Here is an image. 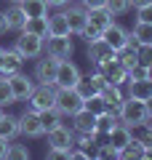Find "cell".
Segmentation results:
<instances>
[{
  "label": "cell",
  "mask_w": 152,
  "mask_h": 160,
  "mask_svg": "<svg viewBox=\"0 0 152 160\" xmlns=\"http://www.w3.org/2000/svg\"><path fill=\"white\" fill-rule=\"evenodd\" d=\"M56 91L59 88L53 83H38L32 88V93L27 96V107L35 112H45V109L56 107Z\"/></svg>",
  "instance_id": "obj_1"
},
{
  "label": "cell",
  "mask_w": 152,
  "mask_h": 160,
  "mask_svg": "<svg viewBox=\"0 0 152 160\" xmlns=\"http://www.w3.org/2000/svg\"><path fill=\"white\" fill-rule=\"evenodd\" d=\"M115 112H118V120L123 123V126H128V128H134V126H139V123H144V120H147L144 102H139V99H131V96H125Z\"/></svg>",
  "instance_id": "obj_2"
},
{
  "label": "cell",
  "mask_w": 152,
  "mask_h": 160,
  "mask_svg": "<svg viewBox=\"0 0 152 160\" xmlns=\"http://www.w3.org/2000/svg\"><path fill=\"white\" fill-rule=\"evenodd\" d=\"M43 53H51L56 59H69L75 53L72 35H48L43 40Z\"/></svg>",
  "instance_id": "obj_3"
},
{
  "label": "cell",
  "mask_w": 152,
  "mask_h": 160,
  "mask_svg": "<svg viewBox=\"0 0 152 160\" xmlns=\"http://www.w3.org/2000/svg\"><path fill=\"white\" fill-rule=\"evenodd\" d=\"M59 62H62V59L51 56V53H40V56L35 59V69H32L35 83H53V80H56Z\"/></svg>",
  "instance_id": "obj_4"
},
{
  "label": "cell",
  "mask_w": 152,
  "mask_h": 160,
  "mask_svg": "<svg viewBox=\"0 0 152 160\" xmlns=\"http://www.w3.org/2000/svg\"><path fill=\"white\" fill-rule=\"evenodd\" d=\"M80 78H83V72H80L78 64H75L72 59H62V62H59V69H56L53 86L56 88H75Z\"/></svg>",
  "instance_id": "obj_5"
},
{
  "label": "cell",
  "mask_w": 152,
  "mask_h": 160,
  "mask_svg": "<svg viewBox=\"0 0 152 160\" xmlns=\"http://www.w3.org/2000/svg\"><path fill=\"white\" fill-rule=\"evenodd\" d=\"M56 109L64 118H72L78 109H83V96L75 88H59L56 91Z\"/></svg>",
  "instance_id": "obj_6"
},
{
  "label": "cell",
  "mask_w": 152,
  "mask_h": 160,
  "mask_svg": "<svg viewBox=\"0 0 152 160\" xmlns=\"http://www.w3.org/2000/svg\"><path fill=\"white\" fill-rule=\"evenodd\" d=\"M96 72H101L104 80H107V83H115V86H125V80H128V69L118 62V53H115L112 59H107V62L96 64Z\"/></svg>",
  "instance_id": "obj_7"
},
{
  "label": "cell",
  "mask_w": 152,
  "mask_h": 160,
  "mask_svg": "<svg viewBox=\"0 0 152 160\" xmlns=\"http://www.w3.org/2000/svg\"><path fill=\"white\" fill-rule=\"evenodd\" d=\"M13 48L24 56V62H27V59H38L40 53H43V38L29 35V32H19V38L13 40Z\"/></svg>",
  "instance_id": "obj_8"
},
{
  "label": "cell",
  "mask_w": 152,
  "mask_h": 160,
  "mask_svg": "<svg viewBox=\"0 0 152 160\" xmlns=\"http://www.w3.org/2000/svg\"><path fill=\"white\" fill-rule=\"evenodd\" d=\"M19 136H27V139H38L43 136V123H40V112L35 109H24L19 115Z\"/></svg>",
  "instance_id": "obj_9"
},
{
  "label": "cell",
  "mask_w": 152,
  "mask_h": 160,
  "mask_svg": "<svg viewBox=\"0 0 152 160\" xmlns=\"http://www.w3.org/2000/svg\"><path fill=\"white\" fill-rule=\"evenodd\" d=\"M6 80H8V86H11V93H13L16 102H27V96L32 93V88L38 86L32 75H24V69L16 72V75H11V78H6Z\"/></svg>",
  "instance_id": "obj_10"
},
{
  "label": "cell",
  "mask_w": 152,
  "mask_h": 160,
  "mask_svg": "<svg viewBox=\"0 0 152 160\" xmlns=\"http://www.w3.org/2000/svg\"><path fill=\"white\" fill-rule=\"evenodd\" d=\"M24 69V56L16 48H3V62H0V78H11V75Z\"/></svg>",
  "instance_id": "obj_11"
},
{
  "label": "cell",
  "mask_w": 152,
  "mask_h": 160,
  "mask_svg": "<svg viewBox=\"0 0 152 160\" xmlns=\"http://www.w3.org/2000/svg\"><path fill=\"white\" fill-rule=\"evenodd\" d=\"M64 16H67V24H69V32L72 35H80V29L88 24V11H85L80 3H72L69 8H62Z\"/></svg>",
  "instance_id": "obj_12"
},
{
  "label": "cell",
  "mask_w": 152,
  "mask_h": 160,
  "mask_svg": "<svg viewBox=\"0 0 152 160\" xmlns=\"http://www.w3.org/2000/svg\"><path fill=\"white\" fill-rule=\"evenodd\" d=\"M48 147H59V149H72L75 147V131L67 128L62 123L59 128L48 131Z\"/></svg>",
  "instance_id": "obj_13"
},
{
  "label": "cell",
  "mask_w": 152,
  "mask_h": 160,
  "mask_svg": "<svg viewBox=\"0 0 152 160\" xmlns=\"http://www.w3.org/2000/svg\"><path fill=\"white\" fill-rule=\"evenodd\" d=\"M101 40L107 43L109 48H115V51H120V48H125L128 46V29H123L120 24H109L104 32H101Z\"/></svg>",
  "instance_id": "obj_14"
},
{
  "label": "cell",
  "mask_w": 152,
  "mask_h": 160,
  "mask_svg": "<svg viewBox=\"0 0 152 160\" xmlns=\"http://www.w3.org/2000/svg\"><path fill=\"white\" fill-rule=\"evenodd\" d=\"M125 96L139 99V102L149 99V96H152V78H144V80H125Z\"/></svg>",
  "instance_id": "obj_15"
},
{
  "label": "cell",
  "mask_w": 152,
  "mask_h": 160,
  "mask_svg": "<svg viewBox=\"0 0 152 160\" xmlns=\"http://www.w3.org/2000/svg\"><path fill=\"white\" fill-rule=\"evenodd\" d=\"M115 53H118V51H115V48H109L101 38L94 40V43H88V62L94 64V67H96V64H101V62H107V59H112Z\"/></svg>",
  "instance_id": "obj_16"
},
{
  "label": "cell",
  "mask_w": 152,
  "mask_h": 160,
  "mask_svg": "<svg viewBox=\"0 0 152 160\" xmlns=\"http://www.w3.org/2000/svg\"><path fill=\"white\" fill-rule=\"evenodd\" d=\"M69 120H72V131H75V133H91V131L96 128V115L88 112L85 107L78 109V112H75Z\"/></svg>",
  "instance_id": "obj_17"
},
{
  "label": "cell",
  "mask_w": 152,
  "mask_h": 160,
  "mask_svg": "<svg viewBox=\"0 0 152 160\" xmlns=\"http://www.w3.org/2000/svg\"><path fill=\"white\" fill-rule=\"evenodd\" d=\"M99 93L104 96V102L109 104V109H118V107H120V102L125 99V91H123V86H115V83H104Z\"/></svg>",
  "instance_id": "obj_18"
},
{
  "label": "cell",
  "mask_w": 152,
  "mask_h": 160,
  "mask_svg": "<svg viewBox=\"0 0 152 160\" xmlns=\"http://www.w3.org/2000/svg\"><path fill=\"white\" fill-rule=\"evenodd\" d=\"M19 136V115H6L0 118V139H6V142H13Z\"/></svg>",
  "instance_id": "obj_19"
},
{
  "label": "cell",
  "mask_w": 152,
  "mask_h": 160,
  "mask_svg": "<svg viewBox=\"0 0 152 160\" xmlns=\"http://www.w3.org/2000/svg\"><path fill=\"white\" fill-rule=\"evenodd\" d=\"M131 139H134V136H131V128H128V126H123V123H118V126H115L112 131L107 133V142L112 144V147L118 149V152H120V149H123L125 144L131 142Z\"/></svg>",
  "instance_id": "obj_20"
},
{
  "label": "cell",
  "mask_w": 152,
  "mask_h": 160,
  "mask_svg": "<svg viewBox=\"0 0 152 160\" xmlns=\"http://www.w3.org/2000/svg\"><path fill=\"white\" fill-rule=\"evenodd\" d=\"M6 22H8V29H13V32H22V27H24V22H27V16H24V11H22V6L19 3H11V6L6 8Z\"/></svg>",
  "instance_id": "obj_21"
},
{
  "label": "cell",
  "mask_w": 152,
  "mask_h": 160,
  "mask_svg": "<svg viewBox=\"0 0 152 160\" xmlns=\"http://www.w3.org/2000/svg\"><path fill=\"white\" fill-rule=\"evenodd\" d=\"M112 11H109L107 6L104 8H94V11H88V24H94L96 29H101V32H104V29L109 27V24H112Z\"/></svg>",
  "instance_id": "obj_22"
},
{
  "label": "cell",
  "mask_w": 152,
  "mask_h": 160,
  "mask_svg": "<svg viewBox=\"0 0 152 160\" xmlns=\"http://www.w3.org/2000/svg\"><path fill=\"white\" fill-rule=\"evenodd\" d=\"M22 32H29V35H38V38H48V16H32L24 22Z\"/></svg>",
  "instance_id": "obj_23"
},
{
  "label": "cell",
  "mask_w": 152,
  "mask_h": 160,
  "mask_svg": "<svg viewBox=\"0 0 152 160\" xmlns=\"http://www.w3.org/2000/svg\"><path fill=\"white\" fill-rule=\"evenodd\" d=\"M48 35H72V32H69V24H67L64 11L48 13Z\"/></svg>",
  "instance_id": "obj_24"
},
{
  "label": "cell",
  "mask_w": 152,
  "mask_h": 160,
  "mask_svg": "<svg viewBox=\"0 0 152 160\" xmlns=\"http://www.w3.org/2000/svg\"><path fill=\"white\" fill-rule=\"evenodd\" d=\"M40 123H43V133H48V131H53V128H59L64 123V115L56 107H51L45 112H40Z\"/></svg>",
  "instance_id": "obj_25"
},
{
  "label": "cell",
  "mask_w": 152,
  "mask_h": 160,
  "mask_svg": "<svg viewBox=\"0 0 152 160\" xmlns=\"http://www.w3.org/2000/svg\"><path fill=\"white\" fill-rule=\"evenodd\" d=\"M118 123H120V120H118V112H115V109H107L104 115H99V118H96V128H94V131H99L101 136H107V133L112 131Z\"/></svg>",
  "instance_id": "obj_26"
},
{
  "label": "cell",
  "mask_w": 152,
  "mask_h": 160,
  "mask_svg": "<svg viewBox=\"0 0 152 160\" xmlns=\"http://www.w3.org/2000/svg\"><path fill=\"white\" fill-rule=\"evenodd\" d=\"M24 11V16L32 19V16H48V3L45 0H22L19 3Z\"/></svg>",
  "instance_id": "obj_27"
},
{
  "label": "cell",
  "mask_w": 152,
  "mask_h": 160,
  "mask_svg": "<svg viewBox=\"0 0 152 160\" xmlns=\"http://www.w3.org/2000/svg\"><path fill=\"white\" fill-rule=\"evenodd\" d=\"M131 40H136L139 46H144V43H152V22H136L134 29H131Z\"/></svg>",
  "instance_id": "obj_28"
},
{
  "label": "cell",
  "mask_w": 152,
  "mask_h": 160,
  "mask_svg": "<svg viewBox=\"0 0 152 160\" xmlns=\"http://www.w3.org/2000/svg\"><path fill=\"white\" fill-rule=\"evenodd\" d=\"M83 107L88 109V112H94L96 118H99V115H104V112L109 109V104L104 102V96H101V93H94V96H88V99L83 102Z\"/></svg>",
  "instance_id": "obj_29"
},
{
  "label": "cell",
  "mask_w": 152,
  "mask_h": 160,
  "mask_svg": "<svg viewBox=\"0 0 152 160\" xmlns=\"http://www.w3.org/2000/svg\"><path fill=\"white\" fill-rule=\"evenodd\" d=\"M118 158H123V160H131V158H144V144L136 142V139H131V142H128V144H125V147L118 152Z\"/></svg>",
  "instance_id": "obj_30"
},
{
  "label": "cell",
  "mask_w": 152,
  "mask_h": 160,
  "mask_svg": "<svg viewBox=\"0 0 152 160\" xmlns=\"http://www.w3.org/2000/svg\"><path fill=\"white\" fill-rule=\"evenodd\" d=\"M6 158L8 160H29V147L27 144H16V139H13V142H8Z\"/></svg>",
  "instance_id": "obj_31"
},
{
  "label": "cell",
  "mask_w": 152,
  "mask_h": 160,
  "mask_svg": "<svg viewBox=\"0 0 152 160\" xmlns=\"http://www.w3.org/2000/svg\"><path fill=\"white\" fill-rule=\"evenodd\" d=\"M75 91H78L80 96H83V102H85L88 96L99 93V86H96L94 80H91V75H88V78H80V80H78V86H75Z\"/></svg>",
  "instance_id": "obj_32"
},
{
  "label": "cell",
  "mask_w": 152,
  "mask_h": 160,
  "mask_svg": "<svg viewBox=\"0 0 152 160\" xmlns=\"http://www.w3.org/2000/svg\"><path fill=\"white\" fill-rule=\"evenodd\" d=\"M136 64H144V67L152 69V43L136 46Z\"/></svg>",
  "instance_id": "obj_33"
},
{
  "label": "cell",
  "mask_w": 152,
  "mask_h": 160,
  "mask_svg": "<svg viewBox=\"0 0 152 160\" xmlns=\"http://www.w3.org/2000/svg\"><path fill=\"white\" fill-rule=\"evenodd\" d=\"M11 104H16V99H13V93H11V86H8L6 78H0V107L6 109V107H11Z\"/></svg>",
  "instance_id": "obj_34"
},
{
  "label": "cell",
  "mask_w": 152,
  "mask_h": 160,
  "mask_svg": "<svg viewBox=\"0 0 152 160\" xmlns=\"http://www.w3.org/2000/svg\"><path fill=\"white\" fill-rule=\"evenodd\" d=\"M107 8L112 11V16H123L131 11V0H107Z\"/></svg>",
  "instance_id": "obj_35"
},
{
  "label": "cell",
  "mask_w": 152,
  "mask_h": 160,
  "mask_svg": "<svg viewBox=\"0 0 152 160\" xmlns=\"http://www.w3.org/2000/svg\"><path fill=\"white\" fill-rule=\"evenodd\" d=\"M144 78H152V69L144 67V64H134L128 69V80H144Z\"/></svg>",
  "instance_id": "obj_36"
},
{
  "label": "cell",
  "mask_w": 152,
  "mask_h": 160,
  "mask_svg": "<svg viewBox=\"0 0 152 160\" xmlns=\"http://www.w3.org/2000/svg\"><path fill=\"white\" fill-rule=\"evenodd\" d=\"M94 158H118V149H115L109 142H104V144H96V149H94Z\"/></svg>",
  "instance_id": "obj_37"
},
{
  "label": "cell",
  "mask_w": 152,
  "mask_h": 160,
  "mask_svg": "<svg viewBox=\"0 0 152 160\" xmlns=\"http://www.w3.org/2000/svg\"><path fill=\"white\" fill-rule=\"evenodd\" d=\"M80 38H83L85 43H94V40H99V38H101V29H96L94 24H85V27L80 29Z\"/></svg>",
  "instance_id": "obj_38"
},
{
  "label": "cell",
  "mask_w": 152,
  "mask_h": 160,
  "mask_svg": "<svg viewBox=\"0 0 152 160\" xmlns=\"http://www.w3.org/2000/svg\"><path fill=\"white\" fill-rule=\"evenodd\" d=\"M48 160H69V149H59V147H48L45 152Z\"/></svg>",
  "instance_id": "obj_39"
},
{
  "label": "cell",
  "mask_w": 152,
  "mask_h": 160,
  "mask_svg": "<svg viewBox=\"0 0 152 160\" xmlns=\"http://www.w3.org/2000/svg\"><path fill=\"white\" fill-rule=\"evenodd\" d=\"M134 11H136V22H152V3H147L141 8H134Z\"/></svg>",
  "instance_id": "obj_40"
},
{
  "label": "cell",
  "mask_w": 152,
  "mask_h": 160,
  "mask_svg": "<svg viewBox=\"0 0 152 160\" xmlns=\"http://www.w3.org/2000/svg\"><path fill=\"white\" fill-rule=\"evenodd\" d=\"M78 3L85 8V11H94V8H104L107 6V0H78Z\"/></svg>",
  "instance_id": "obj_41"
},
{
  "label": "cell",
  "mask_w": 152,
  "mask_h": 160,
  "mask_svg": "<svg viewBox=\"0 0 152 160\" xmlns=\"http://www.w3.org/2000/svg\"><path fill=\"white\" fill-rule=\"evenodd\" d=\"M6 32H11V29H8V22H6V13L0 11V35H6Z\"/></svg>",
  "instance_id": "obj_42"
},
{
  "label": "cell",
  "mask_w": 152,
  "mask_h": 160,
  "mask_svg": "<svg viewBox=\"0 0 152 160\" xmlns=\"http://www.w3.org/2000/svg\"><path fill=\"white\" fill-rule=\"evenodd\" d=\"M45 3H48V8H64L69 0H45Z\"/></svg>",
  "instance_id": "obj_43"
},
{
  "label": "cell",
  "mask_w": 152,
  "mask_h": 160,
  "mask_svg": "<svg viewBox=\"0 0 152 160\" xmlns=\"http://www.w3.org/2000/svg\"><path fill=\"white\" fill-rule=\"evenodd\" d=\"M6 152H8V142L0 139V160H6Z\"/></svg>",
  "instance_id": "obj_44"
},
{
  "label": "cell",
  "mask_w": 152,
  "mask_h": 160,
  "mask_svg": "<svg viewBox=\"0 0 152 160\" xmlns=\"http://www.w3.org/2000/svg\"><path fill=\"white\" fill-rule=\"evenodd\" d=\"M144 109H147V118H152V96L144 99Z\"/></svg>",
  "instance_id": "obj_45"
},
{
  "label": "cell",
  "mask_w": 152,
  "mask_h": 160,
  "mask_svg": "<svg viewBox=\"0 0 152 160\" xmlns=\"http://www.w3.org/2000/svg\"><path fill=\"white\" fill-rule=\"evenodd\" d=\"M147 3H152V0H131V8H141V6H147Z\"/></svg>",
  "instance_id": "obj_46"
},
{
  "label": "cell",
  "mask_w": 152,
  "mask_h": 160,
  "mask_svg": "<svg viewBox=\"0 0 152 160\" xmlns=\"http://www.w3.org/2000/svg\"><path fill=\"white\" fill-rule=\"evenodd\" d=\"M144 158H149V160H152V144H149V147H144Z\"/></svg>",
  "instance_id": "obj_47"
},
{
  "label": "cell",
  "mask_w": 152,
  "mask_h": 160,
  "mask_svg": "<svg viewBox=\"0 0 152 160\" xmlns=\"http://www.w3.org/2000/svg\"><path fill=\"white\" fill-rule=\"evenodd\" d=\"M0 62H3V46H0Z\"/></svg>",
  "instance_id": "obj_48"
},
{
  "label": "cell",
  "mask_w": 152,
  "mask_h": 160,
  "mask_svg": "<svg viewBox=\"0 0 152 160\" xmlns=\"http://www.w3.org/2000/svg\"><path fill=\"white\" fill-rule=\"evenodd\" d=\"M147 123H149V128H152V118H147Z\"/></svg>",
  "instance_id": "obj_49"
},
{
  "label": "cell",
  "mask_w": 152,
  "mask_h": 160,
  "mask_svg": "<svg viewBox=\"0 0 152 160\" xmlns=\"http://www.w3.org/2000/svg\"><path fill=\"white\" fill-rule=\"evenodd\" d=\"M3 112H6V109H3V107H0V118H3Z\"/></svg>",
  "instance_id": "obj_50"
},
{
  "label": "cell",
  "mask_w": 152,
  "mask_h": 160,
  "mask_svg": "<svg viewBox=\"0 0 152 160\" xmlns=\"http://www.w3.org/2000/svg\"><path fill=\"white\" fill-rule=\"evenodd\" d=\"M11 3H22V0H11Z\"/></svg>",
  "instance_id": "obj_51"
},
{
  "label": "cell",
  "mask_w": 152,
  "mask_h": 160,
  "mask_svg": "<svg viewBox=\"0 0 152 160\" xmlns=\"http://www.w3.org/2000/svg\"><path fill=\"white\" fill-rule=\"evenodd\" d=\"M69 3H78V0H69Z\"/></svg>",
  "instance_id": "obj_52"
}]
</instances>
